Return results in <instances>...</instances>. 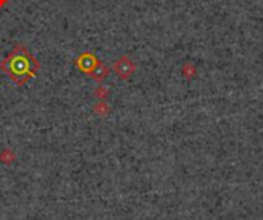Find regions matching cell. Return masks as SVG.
Here are the masks:
<instances>
[{
	"mask_svg": "<svg viewBox=\"0 0 263 220\" xmlns=\"http://www.w3.org/2000/svg\"><path fill=\"white\" fill-rule=\"evenodd\" d=\"M0 66L13 82H16L17 85H23L31 77H34V74L38 70V62L28 53L25 46L17 45L8 53Z\"/></svg>",
	"mask_w": 263,
	"mask_h": 220,
	"instance_id": "1",
	"label": "cell"
},
{
	"mask_svg": "<svg viewBox=\"0 0 263 220\" xmlns=\"http://www.w3.org/2000/svg\"><path fill=\"white\" fill-rule=\"evenodd\" d=\"M134 70H135V66L128 57H122V59H119V62L115 63V73L119 74L122 79H128L134 73Z\"/></svg>",
	"mask_w": 263,
	"mask_h": 220,
	"instance_id": "2",
	"label": "cell"
},
{
	"mask_svg": "<svg viewBox=\"0 0 263 220\" xmlns=\"http://www.w3.org/2000/svg\"><path fill=\"white\" fill-rule=\"evenodd\" d=\"M183 74H185V77L187 79H194L196 77V74H197V70H196V66H194L192 63H185L183 65Z\"/></svg>",
	"mask_w": 263,
	"mask_h": 220,
	"instance_id": "3",
	"label": "cell"
}]
</instances>
